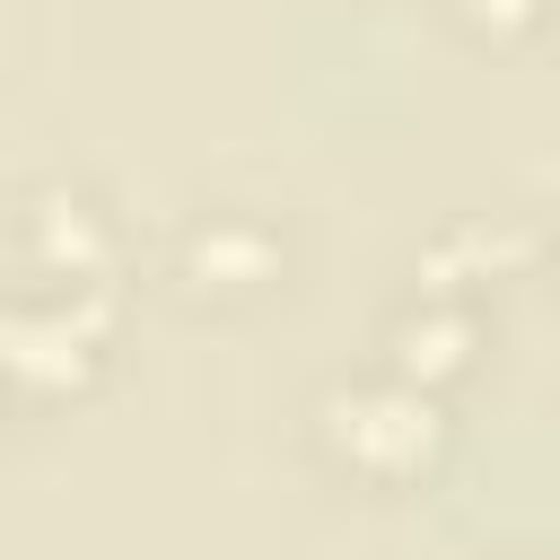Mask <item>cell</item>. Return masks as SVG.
I'll list each match as a JSON object with an SVG mask.
<instances>
[{
	"instance_id": "obj_1",
	"label": "cell",
	"mask_w": 560,
	"mask_h": 560,
	"mask_svg": "<svg viewBox=\"0 0 560 560\" xmlns=\"http://www.w3.org/2000/svg\"><path fill=\"white\" fill-rule=\"evenodd\" d=\"M359 438H368V446H376V438L420 446V438H429V411H420V402H359Z\"/></svg>"
}]
</instances>
